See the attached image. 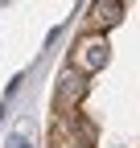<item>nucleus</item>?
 Returning <instances> with one entry per match:
<instances>
[{
  "label": "nucleus",
  "mask_w": 140,
  "mask_h": 148,
  "mask_svg": "<svg viewBox=\"0 0 140 148\" xmlns=\"http://www.w3.org/2000/svg\"><path fill=\"white\" fill-rule=\"evenodd\" d=\"M49 148H95V132L91 123H86L74 111H62V119L54 123V132H49Z\"/></svg>",
  "instance_id": "1"
},
{
  "label": "nucleus",
  "mask_w": 140,
  "mask_h": 148,
  "mask_svg": "<svg viewBox=\"0 0 140 148\" xmlns=\"http://www.w3.org/2000/svg\"><path fill=\"white\" fill-rule=\"evenodd\" d=\"M107 58H111V49H107V41H103V33L91 29V33H82L78 41H74L70 66H78V70H86V74H95V70L107 66Z\"/></svg>",
  "instance_id": "2"
},
{
  "label": "nucleus",
  "mask_w": 140,
  "mask_h": 148,
  "mask_svg": "<svg viewBox=\"0 0 140 148\" xmlns=\"http://www.w3.org/2000/svg\"><path fill=\"white\" fill-rule=\"evenodd\" d=\"M86 70H78V66H70V70H62V78H58V107L62 111H74L82 99H86Z\"/></svg>",
  "instance_id": "3"
},
{
  "label": "nucleus",
  "mask_w": 140,
  "mask_h": 148,
  "mask_svg": "<svg viewBox=\"0 0 140 148\" xmlns=\"http://www.w3.org/2000/svg\"><path fill=\"white\" fill-rule=\"evenodd\" d=\"M86 21H91V29H99V33L115 29L119 21H124V0H95L91 12H86Z\"/></svg>",
  "instance_id": "4"
},
{
  "label": "nucleus",
  "mask_w": 140,
  "mask_h": 148,
  "mask_svg": "<svg viewBox=\"0 0 140 148\" xmlns=\"http://www.w3.org/2000/svg\"><path fill=\"white\" fill-rule=\"evenodd\" d=\"M12 148H29V144H25V140H12Z\"/></svg>",
  "instance_id": "5"
}]
</instances>
